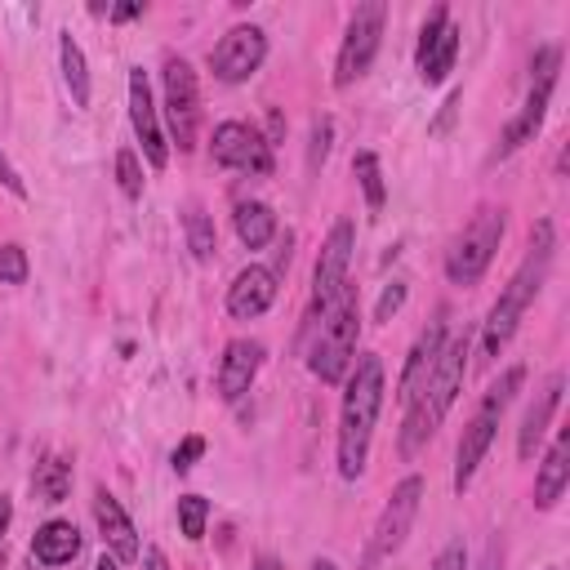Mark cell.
Masks as SVG:
<instances>
[{
    "label": "cell",
    "mask_w": 570,
    "mask_h": 570,
    "mask_svg": "<svg viewBox=\"0 0 570 570\" xmlns=\"http://www.w3.org/2000/svg\"><path fill=\"white\" fill-rule=\"evenodd\" d=\"M267 62V31L258 22H236L209 49V71L218 85H245Z\"/></svg>",
    "instance_id": "obj_12"
},
{
    "label": "cell",
    "mask_w": 570,
    "mask_h": 570,
    "mask_svg": "<svg viewBox=\"0 0 570 570\" xmlns=\"http://www.w3.org/2000/svg\"><path fill=\"white\" fill-rule=\"evenodd\" d=\"M503 232H508V209L503 205H481L445 249V263H441L445 281L459 285V289H472L490 272V263L503 245Z\"/></svg>",
    "instance_id": "obj_8"
},
{
    "label": "cell",
    "mask_w": 570,
    "mask_h": 570,
    "mask_svg": "<svg viewBox=\"0 0 570 570\" xmlns=\"http://www.w3.org/2000/svg\"><path fill=\"white\" fill-rule=\"evenodd\" d=\"M147 13V4L142 0H129V4H107V18L111 22H129V18H142Z\"/></svg>",
    "instance_id": "obj_37"
},
{
    "label": "cell",
    "mask_w": 570,
    "mask_h": 570,
    "mask_svg": "<svg viewBox=\"0 0 570 570\" xmlns=\"http://www.w3.org/2000/svg\"><path fill=\"white\" fill-rule=\"evenodd\" d=\"M0 183H4V187H9L18 200H27V183H22V174L13 169V160H9L4 151H0Z\"/></svg>",
    "instance_id": "obj_36"
},
{
    "label": "cell",
    "mask_w": 570,
    "mask_h": 570,
    "mask_svg": "<svg viewBox=\"0 0 570 570\" xmlns=\"http://www.w3.org/2000/svg\"><path fill=\"white\" fill-rule=\"evenodd\" d=\"M129 125H134L138 156L147 160V169H165L169 165V138H165V125H160L151 76L142 67H129Z\"/></svg>",
    "instance_id": "obj_15"
},
{
    "label": "cell",
    "mask_w": 570,
    "mask_h": 570,
    "mask_svg": "<svg viewBox=\"0 0 570 570\" xmlns=\"http://www.w3.org/2000/svg\"><path fill=\"white\" fill-rule=\"evenodd\" d=\"M174 517H178V534H183L187 543H200V539H205V525H209V499L187 490V494H178Z\"/></svg>",
    "instance_id": "obj_28"
},
{
    "label": "cell",
    "mask_w": 570,
    "mask_h": 570,
    "mask_svg": "<svg viewBox=\"0 0 570 570\" xmlns=\"http://www.w3.org/2000/svg\"><path fill=\"white\" fill-rule=\"evenodd\" d=\"M281 134H285V116H281V111H267V134H263V138L276 147V142H281Z\"/></svg>",
    "instance_id": "obj_40"
},
{
    "label": "cell",
    "mask_w": 570,
    "mask_h": 570,
    "mask_svg": "<svg viewBox=\"0 0 570 570\" xmlns=\"http://www.w3.org/2000/svg\"><path fill=\"white\" fill-rule=\"evenodd\" d=\"M94 570H120V561H116V557H111V552H102V557H98V566H94Z\"/></svg>",
    "instance_id": "obj_43"
},
{
    "label": "cell",
    "mask_w": 570,
    "mask_h": 570,
    "mask_svg": "<svg viewBox=\"0 0 570 570\" xmlns=\"http://www.w3.org/2000/svg\"><path fill=\"white\" fill-rule=\"evenodd\" d=\"M94 521H98V539H102V552H111L120 566L138 561V552H142V543H138V530H134L129 512L120 508V499H116L107 485H98V490H94Z\"/></svg>",
    "instance_id": "obj_19"
},
{
    "label": "cell",
    "mask_w": 570,
    "mask_h": 570,
    "mask_svg": "<svg viewBox=\"0 0 570 570\" xmlns=\"http://www.w3.org/2000/svg\"><path fill=\"white\" fill-rule=\"evenodd\" d=\"M521 387H525V365L512 361L508 370H499V379H494V383L481 392V401L472 405V414H468V423H463V436H459V445H454V476H450L454 494H463V490L476 481V468L485 463V454H490V445H494V436H499V423H503V414H508V405L517 401Z\"/></svg>",
    "instance_id": "obj_5"
},
{
    "label": "cell",
    "mask_w": 570,
    "mask_h": 570,
    "mask_svg": "<svg viewBox=\"0 0 570 570\" xmlns=\"http://www.w3.org/2000/svg\"><path fill=\"white\" fill-rule=\"evenodd\" d=\"M254 570H285V566H281V561H276V557H272V552H263V557H258V561H254Z\"/></svg>",
    "instance_id": "obj_42"
},
{
    "label": "cell",
    "mask_w": 570,
    "mask_h": 570,
    "mask_svg": "<svg viewBox=\"0 0 570 570\" xmlns=\"http://www.w3.org/2000/svg\"><path fill=\"white\" fill-rule=\"evenodd\" d=\"M459 45H463V31L454 27L450 4H432V13L419 27V45H414L419 80L423 85H445L454 62H459Z\"/></svg>",
    "instance_id": "obj_13"
},
{
    "label": "cell",
    "mask_w": 570,
    "mask_h": 570,
    "mask_svg": "<svg viewBox=\"0 0 570 570\" xmlns=\"http://www.w3.org/2000/svg\"><path fill=\"white\" fill-rule=\"evenodd\" d=\"M116 187H120L129 200L142 196V156H138L134 147H120V151H116Z\"/></svg>",
    "instance_id": "obj_30"
},
{
    "label": "cell",
    "mask_w": 570,
    "mask_h": 570,
    "mask_svg": "<svg viewBox=\"0 0 570 570\" xmlns=\"http://www.w3.org/2000/svg\"><path fill=\"white\" fill-rule=\"evenodd\" d=\"M552 258H557V227H552V218H539L530 227V245H525L517 272L508 276V285L499 289V298L490 303V312L481 321V334H476V361L481 365L499 361L503 347L517 338L530 303L539 298V289H543V281L552 272Z\"/></svg>",
    "instance_id": "obj_1"
},
{
    "label": "cell",
    "mask_w": 570,
    "mask_h": 570,
    "mask_svg": "<svg viewBox=\"0 0 570 570\" xmlns=\"http://www.w3.org/2000/svg\"><path fill=\"white\" fill-rule=\"evenodd\" d=\"M561 392H566V374L552 370V374L543 379V387L534 392V401L525 405L521 428H517V459H521V463H530V459L539 454V445H543V436H548V423H552V414H557V405H561Z\"/></svg>",
    "instance_id": "obj_20"
},
{
    "label": "cell",
    "mask_w": 570,
    "mask_h": 570,
    "mask_svg": "<svg viewBox=\"0 0 570 570\" xmlns=\"http://www.w3.org/2000/svg\"><path fill=\"white\" fill-rule=\"evenodd\" d=\"M432 570H472V561H468V543H463V539H450V543L432 557Z\"/></svg>",
    "instance_id": "obj_34"
},
{
    "label": "cell",
    "mask_w": 570,
    "mask_h": 570,
    "mask_svg": "<svg viewBox=\"0 0 570 570\" xmlns=\"http://www.w3.org/2000/svg\"><path fill=\"white\" fill-rule=\"evenodd\" d=\"M352 249H356V223L352 218H334L330 236L321 240L316 267H312V303H307V321L347 285V267H352ZM303 321V325H307Z\"/></svg>",
    "instance_id": "obj_14"
},
{
    "label": "cell",
    "mask_w": 570,
    "mask_h": 570,
    "mask_svg": "<svg viewBox=\"0 0 570 570\" xmlns=\"http://www.w3.org/2000/svg\"><path fill=\"white\" fill-rule=\"evenodd\" d=\"M352 174H356V183H361V196H365V205H370V209H383V205H387L383 160H379L374 151H356V156H352Z\"/></svg>",
    "instance_id": "obj_27"
},
{
    "label": "cell",
    "mask_w": 570,
    "mask_h": 570,
    "mask_svg": "<svg viewBox=\"0 0 570 570\" xmlns=\"http://www.w3.org/2000/svg\"><path fill=\"white\" fill-rule=\"evenodd\" d=\"M58 67H62V85L71 94V107L85 111L89 98H94V76H89V58H85V49H80V40L71 31L58 36Z\"/></svg>",
    "instance_id": "obj_24"
},
{
    "label": "cell",
    "mask_w": 570,
    "mask_h": 570,
    "mask_svg": "<svg viewBox=\"0 0 570 570\" xmlns=\"http://www.w3.org/2000/svg\"><path fill=\"white\" fill-rule=\"evenodd\" d=\"M276 294H281V276L267 263H245L227 285V316L232 321H254V316L272 312Z\"/></svg>",
    "instance_id": "obj_17"
},
{
    "label": "cell",
    "mask_w": 570,
    "mask_h": 570,
    "mask_svg": "<svg viewBox=\"0 0 570 570\" xmlns=\"http://www.w3.org/2000/svg\"><path fill=\"white\" fill-rule=\"evenodd\" d=\"M307 570H338V561H330V557H316Z\"/></svg>",
    "instance_id": "obj_44"
},
{
    "label": "cell",
    "mask_w": 570,
    "mask_h": 570,
    "mask_svg": "<svg viewBox=\"0 0 570 570\" xmlns=\"http://www.w3.org/2000/svg\"><path fill=\"white\" fill-rule=\"evenodd\" d=\"M200 80H196V67L183 58V53H165L160 58V125H165V138H169V151L178 147L183 156L196 151L200 142Z\"/></svg>",
    "instance_id": "obj_7"
},
{
    "label": "cell",
    "mask_w": 570,
    "mask_h": 570,
    "mask_svg": "<svg viewBox=\"0 0 570 570\" xmlns=\"http://www.w3.org/2000/svg\"><path fill=\"white\" fill-rule=\"evenodd\" d=\"M330 147H334V116H312V129H307V174H316L325 160H330Z\"/></svg>",
    "instance_id": "obj_29"
},
{
    "label": "cell",
    "mask_w": 570,
    "mask_h": 570,
    "mask_svg": "<svg viewBox=\"0 0 570 570\" xmlns=\"http://www.w3.org/2000/svg\"><path fill=\"white\" fill-rule=\"evenodd\" d=\"M423 494H428V485H423L419 472H410V476H401L392 485V494H387V503H383V512H379V521L370 530V543L361 552V570H379L405 548V539L414 530V517L423 508Z\"/></svg>",
    "instance_id": "obj_9"
},
{
    "label": "cell",
    "mask_w": 570,
    "mask_h": 570,
    "mask_svg": "<svg viewBox=\"0 0 570 570\" xmlns=\"http://www.w3.org/2000/svg\"><path fill=\"white\" fill-rule=\"evenodd\" d=\"M445 343H450V312L436 307V316L419 330V338H414L410 352H405V365H401V379H396V401H401V405L423 387V379L432 374V365H436V356H441Z\"/></svg>",
    "instance_id": "obj_16"
},
{
    "label": "cell",
    "mask_w": 570,
    "mask_h": 570,
    "mask_svg": "<svg viewBox=\"0 0 570 570\" xmlns=\"http://www.w3.org/2000/svg\"><path fill=\"white\" fill-rule=\"evenodd\" d=\"M209 160L218 169H240V174H254V178H267L276 169L272 142L249 120H218L214 138H209Z\"/></svg>",
    "instance_id": "obj_11"
},
{
    "label": "cell",
    "mask_w": 570,
    "mask_h": 570,
    "mask_svg": "<svg viewBox=\"0 0 570 570\" xmlns=\"http://www.w3.org/2000/svg\"><path fill=\"white\" fill-rule=\"evenodd\" d=\"M9 525H13V499H9V494H0V543H4Z\"/></svg>",
    "instance_id": "obj_41"
},
{
    "label": "cell",
    "mask_w": 570,
    "mask_h": 570,
    "mask_svg": "<svg viewBox=\"0 0 570 570\" xmlns=\"http://www.w3.org/2000/svg\"><path fill=\"white\" fill-rule=\"evenodd\" d=\"M31 276V263H27V249L18 240L0 245V285H27Z\"/></svg>",
    "instance_id": "obj_31"
},
{
    "label": "cell",
    "mask_w": 570,
    "mask_h": 570,
    "mask_svg": "<svg viewBox=\"0 0 570 570\" xmlns=\"http://www.w3.org/2000/svg\"><path fill=\"white\" fill-rule=\"evenodd\" d=\"M80 548H85V534H80V525L67 521V517H49V521L36 525V534H31V561L45 566V570L71 566V561L80 557Z\"/></svg>",
    "instance_id": "obj_21"
},
{
    "label": "cell",
    "mask_w": 570,
    "mask_h": 570,
    "mask_svg": "<svg viewBox=\"0 0 570 570\" xmlns=\"http://www.w3.org/2000/svg\"><path fill=\"white\" fill-rule=\"evenodd\" d=\"M343 401H338V432H334V463L343 481H356L370 463V445H374V423L383 414V396H387V379H383V361L374 352H361L347 370V379L338 383Z\"/></svg>",
    "instance_id": "obj_2"
},
{
    "label": "cell",
    "mask_w": 570,
    "mask_h": 570,
    "mask_svg": "<svg viewBox=\"0 0 570 570\" xmlns=\"http://www.w3.org/2000/svg\"><path fill=\"white\" fill-rule=\"evenodd\" d=\"M200 459H205V436H200V432H187V436L174 445V454H169V468H174L178 476H187V472H191Z\"/></svg>",
    "instance_id": "obj_32"
},
{
    "label": "cell",
    "mask_w": 570,
    "mask_h": 570,
    "mask_svg": "<svg viewBox=\"0 0 570 570\" xmlns=\"http://www.w3.org/2000/svg\"><path fill=\"white\" fill-rule=\"evenodd\" d=\"M232 227L240 236L245 249H267L276 236H281V223H276V209L267 200H236L232 209Z\"/></svg>",
    "instance_id": "obj_23"
},
{
    "label": "cell",
    "mask_w": 570,
    "mask_h": 570,
    "mask_svg": "<svg viewBox=\"0 0 570 570\" xmlns=\"http://www.w3.org/2000/svg\"><path fill=\"white\" fill-rule=\"evenodd\" d=\"M468 356H472V330H463L459 338H450L441 347V356H436L432 374L423 379V387L401 405L405 410L401 414V432H396V454L401 459H414L436 436V428L445 423L454 396L463 392V379H468V365H472Z\"/></svg>",
    "instance_id": "obj_3"
},
{
    "label": "cell",
    "mask_w": 570,
    "mask_h": 570,
    "mask_svg": "<svg viewBox=\"0 0 570 570\" xmlns=\"http://www.w3.org/2000/svg\"><path fill=\"white\" fill-rule=\"evenodd\" d=\"M138 561H142V570H174V566H169V557H165L156 543H151V548H142V552H138Z\"/></svg>",
    "instance_id": "obj_39"
},
{
    "label": "cell",
    "mask_w": 570,
    "mask_h": 570,
    "mask_svg": "<svg viewBox=\"0 0 570 570\" xmlns=\"http://www.w3.org/2000/svg\"><path fill=\"white\" fill-rule=\"evenodd\" d=\"M557 80H561V45H539L534 58H530L525 98H521V107L512 111V120L499 129V142H494V151H490V165H503V160H512L525 142H534V134L543 129V116H548V107H552Z\"/></svg>",
    "instance_id": "obj_6"
},
{
    "label": "cell",
    "mask_w": 570,
    "mask_h": 570,
    "mask_svg": "<svg viewBox=\"0 0 570 570\" xmlns=\"http://www.w3.org/2000/svg\"><path fill=\"white\" fill-rule=\"evenodd\" d=\"M499 561H503V539H499V534H490L485 557H481V566H476V570H499Z\"/></svg>",
    "instance_id": "obj_38"
},
{
    "label": "cell",
    "mask_w": 570,
    "mask_h": 570,
    "mask_svg": "<svg viewBox=\"0 0 570 570\" xmlns=\"http://www.w3.org/2000/svg\"><path fill=\"white\" fill-rule=\"evenodd\" d=\"M356 338H361V294L347 281L307 325H303V352H307V370L312 379H321L325 387H338L356 361Z\"/></svg>",
    "instance_id": "obj_4"
},
{
    "label": "cell",
    "mask_w": 570,
    "mask_h": 570,
    "mask_svg": "<svg viewBox=\"0 0 570 570\" xmlns=\"http://www.w3.org/2000/svg\"><path fill=\"white\" fill-rule=\"evenodd\" d=\"M263 361H267L263 338H232V343L223 347V356H218V374H214L218 396H223L227 405H236V401L254 387V379H258Z\"/></svg>",
    "instance_id": "obj_18"
},
{
    "label": "cell",
    "mask_w": 570,
    "mask_h": 570,
    "mask_svg": "<svg viewBox=\"0 0 570 570\" xmlns=\"http://www.w3.org/2000/svg\"><path fill=\"white\" fill-rule=\"evenodd\" d=\"M566 485H570V432L561 428V432L552 436L548 454H543L539 468H534V508H539V512H552L557 499L566 494Z\"/></svg>",
    "instance_id": "obj_22"
},
{
    "label": "cell",
    "mask_w": 570,
    "mask_h": 570,
    "mask_svg": "<svg viewBox=\"0 0 570 570\" xmlns=\"http://www.w3.org/2000/svg\"><path fill=\"white\" fill-rule=\"evenodd\" d=\"M405 294H410V285H405L401 276H396L392 285H383V294H379V303H374V321H379V325H387V321L405 307Z\"/></svg>",
    "instance_id": "obj_33"
},
{
    "label": "cell",
    "mask_w": 570,
    "mask_h": 570,
    "mask_svg": "<svg viewBox=\"0 0 570 570\" xmlns=\"http://www.w3.org/2000/svg\"><path fill=\"white\" fill-rule=\"evenodd\" d=\"M183 232H187V249H191L196 263H209L218 254V232H214V218L205 214L200 200H191L183 209Z\"/></svg>",
    "instance_id": "obj_26"
},
{
    "label": "cell",
    "mask_w": 570,
    "mask_h": 570,
    "mask_svg": "<svg viewBox=\"0 0 570 570\" xmlns=\"http://www.w3.org/2000/svg\"><path fill=\"white\" fill-rule=\"evenodd\" d=\"M459 102H463V89H450V94H445V102H441V111H436V120L428 125V134H432V138H441V134L454 125V116H459Z\"/></svg>",
    "instance_id": "obj_35"
},
{
    "label": "cell",
    "mask_w": 570,
    "mask_h": 570,
    "mask_svg": "<svg viewBox=\"0 0 570 570\" xmlns=\"http://www.w3.org/2000/svg\"><path fill=\"white\" fill-rule=\"evenodd\" d=\"M383 27H387V4L383 0H365L347 13V27H343V40H338V58H334V89H347L356 85L379 49H383Z\"/></svg>",
    "instance_id": "obj_10"
},
{
    "label": "cell",
    "mask_w": 570,
    "mask_h": 570,
    "mask_svg": "<svg viewBox=\"0 0 570 570\" xmlns=\"http://www.w3.org/2000/svg\"><path fill=\"white\" fill-rule=\"evenodd\" d=\"M31 494H36V503L58 508V503L71 494V459L58 454V450L40 454L36 468H31Z\"/></svg>",
    "instance_id": "obj_25"
}]
</instances>
